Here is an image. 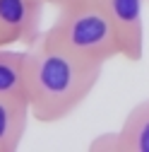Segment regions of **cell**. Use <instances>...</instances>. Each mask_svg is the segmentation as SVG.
I'll return each mask as SVG.
<instances>
[{"mask_svg": "<svg viewBox=\"0 0 149 152\" xmlns=\"http://www.w3.org/2000/svg\"><path fill=\"white\" fill-rule=\"evenodd\" d=\"M103 75L101 63L77 58L39 39L29 46V111L39 123L72 116L94 92Z\"/></svg>", "mask_w": 149, "mask_h": 152, "instance_id": "1", "label": "cell"}, {"mask_svg": "<svg viewBox=\"0 0 149 152\" xmlns=\"http://www.w3.org/2000/svg\"><path fill=\"white\" fill-rule=\"evenodd\" d=\"M41 39L55 48H63L91 63L106 65L108 61L120 58L116 31L103 10L96 5V0L58 10V17L41 34Z\"/></svg>", "mask_w": 149, "mask_h": 152, "instance_id": "2", "label": "cell"}, {"mask_svg": "<svg viewBox=\"0 0 149 152\" xmlns=\"http://www.w3.org/2000/svg\"><path fill=\"white\" fill-rule=\"evenodd\" d=\"M96 5L108 17L120 46V58L140 63L144 56V0H96Z\"/></svg>", "mask_w": 149, "mask_h": 152, "instance_id": "3", "label": "cell"}, {"mask_svg": "<svg viewBox=\"0 0 149 152\" xmlns=\"http://www.w3.org/2000/svg\"><path fill=\"white\" fill-rule=\"evenodd\" d=\"M46 0H0V46H34L41 39Z\"/></svg>", "mask_w": 149, "mask_h": 152, "instance_id": "4", "label": "cell"}, {"mask_svg": "<svg viewBox=\"0 0 149 152\" xmlns=\"http://www.w3.org/2000/svg\"><path fill=\"white\" fill-rule=\"evenodd\" d=\"M27 94H29V51H14L10 46H0V99L27 102Z\"/></svg>", "mask_w": 149, "mask_h": 152, "instance_id": "5", "label": "cell"}, {"mask_svg": "<svg viewBox=\"0 0 149 152\" xmlns=\"http://www.w3.org/2000/svg\"><path fill=\"white\" fill-rule=\"evenodd\" d=\"M31 111L27 102L0 99V152H14L20 147Z\"/></svg>", "mask_w": 149, "mask_h": 152, "instance_id": "6", "label": "cell"}, {"mask_svg": "<svg viewBox=\"0 0 149 152\" xmlns=\"http://www.w3.org/2000/svg\"><path fill=\"white\" fill-rule=\"evenodd\" d=\"M123 152H149V99L137 102L120 126Z\"/></svg>", "mask_w": 149, "mask_h": 152, "instance_id": "7", "label": "cell"}, {"mask_svg": "<svg viewBox=\"0 0 149 152\" xmlns=\"http://www.w3.org/2000/svg\"><path fill=\"white\" fill-rule=\"evenodd\" d=\"M91 152H123V142H120V133L118 130H111L103 133V135L94 138L89 145Z\"/></svg>", "mask_w": 149, "mask_h": 152, "instance_id": "8", "label": "cell"}, {"mask_svg": "<svg viewBox=\"0 0 149 152\" xmlns=\"http://www.w3.org/2000/svg\"><path fill=\"white\" fill-rule=\"evenodd\" d=\"M48 5H55L58 10L63 7H74V5H84V3H91V0H46Z\"/></svg>", "mask_w": 149, "mask_h": 152, "instance_id": "9", "label": "cell"}, {"mask_svg": "<svg viewBox=\"0 0 149 152\" xmlns=\"http://www.w3.org/2000/svg\"><path fill=\"white\" fill-rule=\"evenodd\" d=\"M147 3H149V0H147Z\"/></svg>", "mask_w": 149, "mask_h": 152, "instance_id": "10", "label": "cell"}]
</instances>
